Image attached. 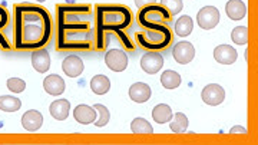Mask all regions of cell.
I'll return each instance as SVG.
<instances>
[{
  "mask_svg": "<svg viewBox=\"0 0 258 145\" xmlns=\"http://www.w3.org/2000/svg\"><path fill=\"white\" fill-rule=\"evenodd\" d=\"M56 51L89 52L95 49V10L88 3L56 5Z\"/></svg>",
  "mask_w": 258,
  "mask_h": 145,
  "instance_id": "1",
  "label": "cell"
},
{
  "mask_svg": "<svg viewBox=\"0 0 258 145\" xmlns=\"http://www.w3.org/2000/svg\"><path fill=\"white\" fill-rule=\"evenodd\" d=\"M55 36L52 15L35 3H18L12 16V47L15 51H36L46 47Z\"/></svg>",
  "mask_w": 258,
  "mask_h": 145,
  "instance_id": "2",
  "label": "cell"
},
{
  "mask_svg": "<svg viewBox=\"0 0 258 145\" xmlns=\"http://www.w3.org/2000/svg\"><path fill=\"white\" fill-rule=\"evenodd\" d=\"M95 49L105 51L109 36L115 35L118 42L128 52H135V43L125 30L132 27L134 13L125 5H96L95 8Z\"/></svg>",
  "mask_w": 258,
  "mask_h": 145,
  "instance_id": "3",
  "label": "cell"
},
{
  "mask_svg": "<svg viewBox=\"0 0 258 145\" xmlns=\"http://www.w3.org/2000/svg\"><path fill=\"white\" fill-rule=\"evenodd\" d=\"M144 32L135 33V40L147 52H162L174 42L172 30L168 25H145Z\"/></svg>",
  "mask_w": 258,
  "mask_h": 145,
  "instance_id": "4",
  "label": "cell"
},
{
  "mask_svg": "<svg viewBox=\"0 0 258 145\" xmlns=\"http://www.w3.org/2000/svg\"><path fill=\"white\" fill-rule=\"evenodd\" d=\"M137 20L141 26L145 25H166L172 20V16L161 3H154L139 9Z\"/></svg>",
  "mask_w": 258,
  "mask_h": 145,
  "instance_id": "5",
  "label": "cell"
},
{
  "mask_svg": "<svg viewBox=\"0 0 258 145\" xmlns=\"http://www.w3.org/2000/svg\"><path fill=\"white\" fill-rule=\"evenodd\" d=\"M12 29V18L9 10L0 5V49L5 52L12 51V43L9 39V32Z\"/></svg>",
  "mask_w": 258,
  "mask_h": 145,
  "instance_id": "6",
  "label": "cell"
},
{
  "mask_svg": "<svg viewBox=\"0 0 258 145\" xmlns=\"http://www.w3.org/2000/svg\"><path fill=\"white\" fill-rule=\"evenodd\" d=\"M220 10L217 9L215 6H205L203 9L198 12L197 15V22H198V26L205 30H210L214 29L220 23Z\"/></svg>",
  "mask_w": 258,
  "mask_h": 145,
  "instance_id": "7",
  "label": "cell"
},
{
  "mask_svg": "<svg viewBox=\"0 0 258 145\" xmlns=\"http://www.w3.org/2000/svg\"><path fill=\"white\" fill-rule=\"evenodd\" d=\"M105 64L113 72H123L128 68V55L120 49H111L105 55Z\"/></svg>",
  "mask_w": 258,
  "mask_h": 145,
  "instance_id": "8",
  "label": "cell"
},
{
  "mask_svg": "<svg viewBox=\"0 0 258 145\" xmlns=\"http://www.w3.org/2000/svg\"><path fill=\"white\" fill-rule=\"evenodd\" d=\"M201 98H203V101L207 105L218 107L225 100V91H224V88H222L221 85H218V83H210L201 92Z\"/></svg>",
  "mask_w": 258,
  "mask_h": 145,
  "instance_id": "9",
  "label": "cell"
},
{
  "mask_svg": "<svg viewBox=\"0 0 258 145\" xmlns=\"http://www.w3.org/2000/svg\"><path fill=\"white\" fill-rule=\"evenodd\" d=\"M164 66V56L159 52H147L141 58V68L145 73L155 75Z\"/></svg>",
  "mask_w": 258,
  "mask_h": 145,
  "instance_id": "10",
  "label": "cell"
},
{
  "mask_svg": "<svg viewBox=\"0 0 258 145\" xmlns=\"http://www.w3.org/2000/svg\"><path fill=\"white\" fill-rule=\"evenodd\" d=\"M172 56L179 65H186L192 62L195 58V47L191 42H178L172 47Z\"/></svg>",
  "mask_w": 258,
  "mask_h": 145,
  "instance_id": "11",
  "label": "cell"
},
{
  "mask_svg": "<svg viewBox=\"0 0 258 145\" xmlns=\"http://www.w3.org/2000/svg\"><path fill=\"white\" fill-rule=\"evenodd\" d=\"M83 69H85V65H83L82 58L78 56V55H69V56L64 58L63 62H62V71L69 78H78V76H81Z\"/></svg>",
  "mask_w": 258,
  "mask_h": 145,
  "instance_id": "12",
  "label": "cell"
},
{
  "mask_svg": "<svg viewBox=\"0 0 258 145\" xmlns=\"http://www.w3.org/2000/svg\"><path fill=\"white\" fill-rule=\"evenodd\" d=\"M32 66L39 73H46L50 69V55L46 47L32 51Z\"/></svg>",
  "mask_w": 258,
  "mask_h": 145,
  "instance_id": "13",
  "label": "cell"
},
{
  "mask_svg": "<svg viewBox=\"0 0 258 145\" xmlns=\"http://www.w3.org/2000/svg\"><path fill=\"white\" fill-rule=\"evenodd\" d=\"M214 59L221 65H232L238 59V52L230 45H220L214 49Z\"/></svg>",
  "mask_w": 258,
  "mask_h": 145,
  "instance_id": "14",
  "label": "cell"
},
{
  "mask_svg": "<svg viewBox=\"0 0 258 145\" xmlns=\"http://www.w3.org/2000/svg\"><path fill=\"white\" fill-rule=\"evenodd\" d=\"M43 125V117L36 109H29L22 117V127L29 132H36Z\"/></svg>",
  "mask_w": 258,
  "mask_h": 145,
  "instance_id": "15",
  "label": "cell"
},
{
  "mask_svg": "<svg viewBox=\"0 0 258 145\" xmlns=\"http://www.w3.org/2000/svg\"><path fill=\"white\" fill-rule=\"evenodd\" d=\"M74 117L76 119V122L82 124V125H91L93 124L96 118H98V114H96V109L89 105H78L74 109Z\"/></svg>",
  "mask_w": 258,
  "mask_h": 145,
  "instance_id": "16",
  "label": "cell"
},
{
  "mask_svg": "<svg viewBox=\"0 0 258 145\" xmlns=\"http://www.w3.org/2000/svg\"><path fill=\"white\" fill-rule=\"evenodd\" d=\"M151 95H152V91H151L149 85L144 83V82H137L129 88V98L138 104H144V102L149 101Z\"/></svg>",
  "mask_w": 258,
  "mask_h": 145,
  "instance_id": "17",
  "label": "cell"
},
{
  "mask_svg": "<svg viewBox=\"0 0 258 145\" xmlns=\"http://www.w3.org/2000/svg\"><path fill=\"white\" fill-rule=\"evenodd\" d=\"M225 13L231 20H241L247 16V5L242 0H228L225 5Z\"/></svg>",
  "mask_w": 258,
  "mask_h": 145,
  "instance_id": "18",
  "label": "cell"
},
{
  "mask_svg": "<svg viewBox=\"0 0 258 145\" xmlns=\"http://www.w3.org/2000/svg\"><path fill=\"white\" fill-rule=\"evenodd\" d=\"M43 88L49 95L57 96V95L63 93L66 85H64V81L59 75H49L43 79Z\"/></svg>",
  "mask_w": 258,
  "mask_h": 145,
  "instance_id": "19",
  "label": "cell"
},
{
  "mask_svg": "<svg viewBox=\"0 0 258 145\" xmlns=\"http://www.w3.org/2000/svg\"><path fill=\"white\" fill-rule=\"evenodd\" d=\"M50 115L56 121H64L69 117V111H71V102L68 100H56L50 104L49 107Z\"/></svg>",
  "mask_w": 258,
  "mask_h": 145,
  "instance_id": "20",
  "label": "cell"
},
{
  "mask_svg": "<svg viewBox=\"0 0 258 145\" xmlns=\"http://www.w3.org/2000/svg\"><path fill=\"white\" fill-rule=\"evenodd\" d=\"M89 86H91L92 92H95L96 95H105L111 89V81L105 75H95L91 83H89Z\"/></svg>",
  "mask_w": 258,
  "mask_h": 145,
  "instance_id": "21",
  "label": "cell"
},
{
  "mask_svg": "<svg viewBox=\"0 0 258 145\" xmlns=\"http://www.w3.org/2000/svg\"><path fill=\"white\" fill-rule=\"evenodd\" d=\"M172 117H174L172 109L166 104H159L152 109V118L158 124H166V122H169L172 119Z\"/></svg>",
  "mask_w": 258,
  "mask_h": 145,
  "instance_id": "22",
  "label": "cell"
},
{
  "mask_svg": "<svg viewBox=\"0 0 258 145\" xmlns=\"http://www.w3.org/2000/svg\"><path fill=\"white\" fill-rule=\"evenodd\" d=\"M194 29V20L191 16H181V18L178 19L175 22V33L176 36H181V37H186L191 35V32H192Z\"/></svg>",
  "mask_w": 258,
  "mask_h": 145,
  "instance_id": "23",
  "label": "cell"
},
{
  "mask_svg": "<svg viewBox=\"0 0 258 145\" xmlns=\"http://www.w3.org/2000/svg\"><path fill=\"white\" fill-rule=\"evenodd\" d=\"M181 75L175 71H165L161 75V83L165 89H175L181 85Z\"/></svg>",
  "mask_w": 258,
  "mask_h": 145,
  "instance_id": "24",
  "label": "cell"
},
{
  "mask_svg": "<svg viewBox=\"0 0 258 145\" xmlns=\"http://www.w3.org/2000/svg\"><path fill=\"white\" fill-rule=\"evenodd\" d=\"M169 128L175 134H182V132H185L188 129V118H186V115L182 114V112L174 114L172 119L169 121Z\"/></svg>",
  "mask_w": 258,
  "mask_h": 145,
  "instance_id": "25",
  "label": "cell"
},
{
  "mask_svg": "<svg viewBox=\"0 0 258 145\" xmlns=\"http://www.w3.org/2000/svg\"><path fill=\"white\" fill-rule=\"evenodd\" d=\"M22 107V101L12 96V95H2L0 96V109L5 112H16Z\"/></svg>",
  "mask_w": 258,
  "mask_h": 145,
  "instance_id": "26",
  "label": "cell"
},
{
  "mask_svg": "<svg viewBox=\"0 0 258 145\" xmlns=\"http://www.w3.org/2000/svg\"><path fill=\"white\" fill-rule=\"evenodd\" d=\"M131 131L134 134H154V128L145 118H135L131 122Z\"/></svg>",
  "mask_w": 258,
  "mask_h": 145,
  "instance_id": "27",
  "label": "cell"
},
{
  "mask_svg": "<svg viewBox=\"0 0 258 145\" xmlns=\"http://www.w3.org/2000/svg\"><path fill=\"white\" fill-rule=\"evenodd\" d=\"M93 108L96 109V114H98V118L96 121L93 122L96 127H105V125H108V122H109V119H111V112H109V109L106 108L105 105H102V104H96V105H93Z\"/></svg>",
  "mask_w": 258,
  "mask_h": 145,
  "instance_id": "28",
  "label": "cell"
},
{
  "mask_svg": "<svg viewBox=\"0 0 258 145\" xmlns=\"http://www.w3.org/2000/svg\"><path fill=\"white\" fill-rule=\"evenodd\" d=\"M231 39H232V42L235 45H247V42H248V27L237 26L231 33Z\"/></svg>",
  "mask_w": 258,
  "mask_h": 145,
  "instance_id": "29",
  "label": "cell"
},
{
  "mask_svg": "<svg viewBox=\"0 0 258 145\" xmlns=\"http://www.w3.org/2000/svg\"><path fill=\"white\" fill-rule=\"evenodd\" d=\"M161 5L171 13V16H175L184 9L182 0H161Z\"/></svg>",
  "mask_w": 258,
  "mask_h": 145,
  "instance_id": "30",
  "label": "cell"
},
{
  "mask_svg": "<svg viewBox=\"0 0 258 145\" xmlns=\"http://www.w3.org/2000/svg\"><path fill=\"white\" fill-rule=\"evenodd\" d=\"M8 89L10 92H15V93H22V92L26 89V82L20 78H10L8 79Z\"/></svg>",
  "mask_w": 258,
  "mask_h": 145,
  "instance_id": "31",
  "label": "cell"
},
{
  "mask_svg": "<svg viewBox=\"0 0 258 145\" xmlns=\"http://www.w3.org/2000/svg\"><path fill=\"white\" fill-rule=\"evenodd\" d=\"M154 3H157V0H135V5L138 6V9H142V8L154 5Z\"/></svg>",
  "mask_w": 258,
  "mask_h": 145,
  "instance_id": "32",
  "label": "cell"
},
{
  "mask_svg": "<svg viewBox=\"0 0 258 145\" xmlns=\"http://www.w3.org/2000/svg\"><path fill=\"white\" fill-rule=\"evenodd\" d=\"M230 134H247V129H245L244 127H240V125H237V127L231 128Z\"/></svg>",
  "mask_w": 258,
  "mask_h": 145,
  "instance_id": "33",
  "label": "cell"
},
{
  "mask_svg": "<svg viewBox=\"0 0 258 145\" xmlns=\"http://www.w3.org/2000/svg\"><path fill=\"white\" fill-rule=\"evenodd\" d=\"M36 2H40V3H43V2H46V0H36Z\"/></svg>",
  "mask_w": 258,
  "mask_h": 145,
  "instance_id": "34",
  "label": "cell"
}]
</instances>
